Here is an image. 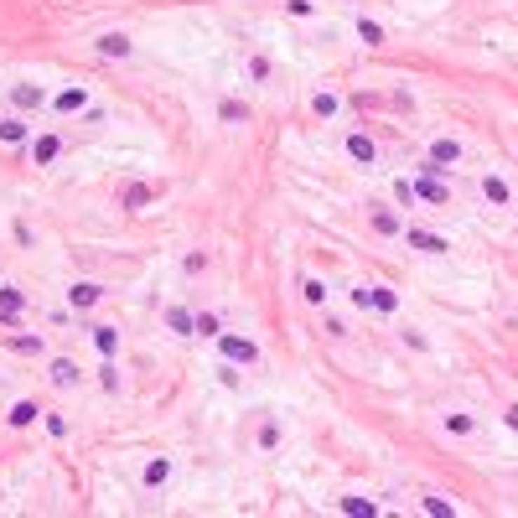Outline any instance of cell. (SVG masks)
<instances>
[{
  "label": "cell",
  "mask_w": 518,
  "mask_h": 518,
  "mask_svg": "<svg viewBox=\"0 0 518 518\" xmlns=\"http://www.w3.org/2000/svg\"><path fill=\"white\" fill-rule=\"evenodd\" d=\"M249 78H270V62H264V57H249Z\"/></svg>",
  "instance_id": "35"
},
{
  "label": "cell",
  "mask_w": 518,
  "mask_h": 518,
  "mask_svg": "<svg viewBox=\"0 0 518 518\" xmlns=\"http://www.w3.org/2000/svg\"><path fill=\"white\" fill-rule=\"evenodd\" d=\"M357 36H363V42H368V47H379V42H383V26H379V21H368V16H363V21H357Z\"/></svg>",
  "instance_id": "22"
},
{
  "label": "cell",
  "mask_w": 518,
  "mask_h": 518,
  "mask_svg": "<svg viewBox=\"0 0 518 518\" xmlns=\"http://www.w3.org/2000/svg\"><path fill=\"white\" fill-rule=\"evenodd\" d=\"M99 296H104V290H99L94 280H78V285L68 290V306H73V311H88V306H99Z\"/></svg>",
  "instance_id": "6"
},
{
  "label": "cell",
  "mask_w": 518,
  "mask_h": 518,
  "mask_svg": "<svg viewBox=\"0 0 518 518\" xmlns=\"http://www.w3.org/2000/svg\"><path fill=\"white\" fill-rule=\"evenodd\" d=\"M472 415H446V435H472Z\"/></svg>",
  "instance_id": "27"
},
{
  "label": "cell",
  "mask_w": 518,
  "mask_h": 518,
  "mask_svg": "<svg viewBox=\"0 0 518 518\" xmlns=\"http://www.w3.org/2000/svg\"><path fill=\"white\" fill-rule=\"evenodd\" d=\"M342 513H357V518H368V513H379V503H368V498H342Z\"/></svg>",
  "instance_id": "25"
},
{
  "label": "cell",
  "mask_w": 518,
  "mask_h": 518,
  "mask_svg": "<svg viewBox=\"0 0 518 518\" xmlns=\"http://www.w3.org/2000/svg\"><path fill=\"white\" fill-rule=\"evenodd\" d=\"M503 420H508V430L518 435V409H508V415H503Z\"/></svg>",
  "instance_id": "36"
},
{
  "label": "cell",
  "mask_w": 518,
  "mask_h": 518,
  "mask_svg": "<svg viewBox=\"0 0 518 518\" xmlns=\"http://www.w3.org/2000/svg\"><path fill=\"white\" fill-rule=\"evenodd\" d=\"M197 337H223V327H218L212 311H197Z\"/></svg>",
  "instance_id": "21"
},
{
  "label": "cell",
  "mask_w": 518,
  "mask_h": 518,
  "mask_svg": "<svg viewBox=\"0 0 518 518\" xmlns=\"http://www.w3.org/2000/svg\"><path fill=\"white\" fill-rule=\"evenodd\" d=\"M99 383H104L109 394H119V374H114V363H104V368H99Z\"/></svg>",
  "instance_id": "30"
},
{
  "label": "cell",
  "mask_w": 518,
  "mask_h": 518,
  "mask_svg": "<svg viewBox=\"0 0 518 518\" xmlns=\"http://www.w3.org/2000/svg\"><path fill=\"white\" fill-rule=\"evenodd\" d=\"M425 513H435V518H451V513H456V508H451L446 498H425Z\"/></svg>",
  "instance_id": "29"
},
{
  "label": "cell",
  "mask_w": 518,
  "mask_h": 518,
  "mask_svg": "<svg viewBox=\"0 0 518 518\" xmlns=\"http://www.w3.org/2000/svg\"><path fill=\"white\" fill-rule=\"evenodd\" d=\"M16 311H21V290L0 285V322H16Z\"/></svg>",
  "instance_id": "14"
},
{
  "label": "cell",
  "mask_w": 518,
  "mask_h": 518,
  "mask_svg": "<svg viewBox=\"0 0 518 518\" xmlns=\"http://www.w3.org/2000/svg\"><path fill=\"white\" fill-rule=\"evenodd\" d=\"M218 348H223V357H229V363H259V348H254L249 337H229V332H223Z\"/></svg>",
  "instance_id": "2"
},
{
  "label": "cell",
  "mask_w": 518,
  "mask_h": 518,
  "mask_svg": "<svg viewBox=\"0 0 518 518\" xmlns=\"http://www.w3.org/2000/svg\"><path fill=\"white\" fill-rule=\"evenodd\" d=\"M36 415H42V409H36L32 400H21V404H11V425H16V430H21V425H32Z\"/></svg>",
  "instance_id": "20"
},
{
  "label": "cell",
  "mask_w": 518,
  "mask_h": 518,
  "mask_svg": "<svg viewBox=\"0 0 518 518\" xmlns=\"http://www.w3.org/2000/svg\"><path fill=\"white\" fill-rule=\"evenodd\" d=\"M11 99H16V109H42V104H47V88H36V83H16V88H11Z\"/></svg>",
  "instance_id": "7"
},
{
  "label": "cell",
  "mask_w": 518,
  "mask_h": 518,
  "mask_svg": "<svg viewBox=\"0 0 518 518\" xmlns=\"http://www.w3.org/2000/svg\"><path fill=\"white\" fill-rule=\"evenodd\" d=\"M21 140H26V119H16V114L0 119V145H21Z\"/></svg>",
  "instance_id": "16"
},
{
  "label": "cell",
  "mask_w": 518,
  "mask_h": 518,
  "mask_svg": "<svg viewBox=\"0 0 518 518\" xmlns=\"http://www.w3.org/2000/svg\"><path fill=\"white\" fill-rule=\"evenodd\" d=\"M207 270V254H203V249H192V254H187V275H203Z\"/></svg>",
  "instance_id": "32"
},
{
  "label": "cell",
  "mask_w": 518,
  "mask_h": 518,
  "mask_svg": "<svg viewBox=\"0 0 518 518\" xmlns=\"http://www.w3.org/2000/svg\"><path fill=\"white\" fill-rule=\"evenodd\" d=\"M374 233H400V218H394L389 207H379L374 212Z\"/></svg>",
  "instance_id": "23"
},
{
  "label": "cell",
  "mask_w": 518,
  "mask_h": 518,
  "mask_svg": "<svg viewBox=\"0 0 518 518\" xmlns=\"http://www.w3.org/2000/svg\"><path fill=\"white\" fill-rule=\"evenodd\" d=\"M83 104H88V88L73 83V88H62V94L52 99V109H57V114H73V109H83Z\"/></svg>",
  "instance_id": "8"
},
{
  "label": "cell",
  "mask_w": 518,
  "mask_h": 518,
  "mask_svg": "<svg viewBox=\"0 0 518 518\" xmlns=\"http://www.w3.org/2000/svg\"><path fill=\"white\" fill-rule=\"evenodd\" d=\"M94 348H99L104 357H114V353H119V332H114V327H94Z\"/></svg>",
  "instance_id": "18"
},
{
  "label": "cell",
  "mask_w": 518,
  "mask_h": 518,
  "mask_svg": "<svg viewBox=\"0 0 518 518\" xmlns=\"http://www.w3.org/2000/svg\"><path fill=\"white\" fill-rule=\"evenodd\" d=\"M482 197H487V203H498V207H508V182H503V177H482Z\"/></svg>",
  "instance_id": "13"
},
{
  "label": "cell",
  "mask_w": 518,
  "mask_h": 518,
  "mask_svg": "<svg viewBox=\"0 0 518 518\" xmlns=\"http://www.w3.org/2000/svg\"><path fill=\"white\" fill-rule=\"evenodd\" d=\"M218 383H229V389L238 383V374H233V363H229V357H223V363H218Z\"/></svg>",
  "instance_id": "34"
},
{
  "label": "cell",
  "mask_w": 518,
  "mask_h": 518,
  "mask_svg": "<svg viewBox=\"0 0 518 518\" xmlns=\"http://www.w3.org/2000/svg\"><path fill=\"white\" fill-rule=\"evenodd\" d=\"M348 156H353V161H363V166H374V161H379V145H374V135L353 130V135H348Z\"/></svg>",
  "instance_id": "3"
},
{
  "label": "cell",
  "mask_w": 518,
  "mask_h": 518,
  "mask_svg": "<svg viewBox=\"0 0 518 518\" xmlns=\"http://www.w3.org/2000/svg\"><path fill=\"white\" fill-rule=\"evenodd\" d=\"M394 197H400V203L409 207V203H415V182H394Z\"/></svg>",
  "instance_id": "33"
},
{
  "label": "cell",
  "mask_w": 518,
  "mask_h": 518,
  "mask_svg": "<svg viewBox=\"0 0 518 518\" xmlns=\"http://www.w3.org/2000/svg\"><path fill=\"white\" fill-rule=\"evenodd\" d=\"M218 114H223V119H233V125H238V119H249V109H244L238 99H223V104H218Z\"/></svg>",
  "instance_id": "28"
},
{
  "label": "cell",
  "mask_w": 518,
  "mask_h": 518,
  "mask_svg": "<svg viewBox=\"0 0 518 518\" xmlns=\"http://www.w3.org/2000/svg\"><path fill=\"white\" fill-rule=\"evenodd\" d=\"M415 197L420 203H451V192L441 187V182H430V177H415Z\"/></svg>",
  "instance_id": "12"
},
{
  "label": "cell",
  "mask_w": 518,
  "mask_h": 518,
  "mask_svg": "<svg viewBox=\"0 0 518 518\" xmlns=\"http://www.w3.org/2000/svg\"><path fill=\"white\" fill-rule=\"evenodd\" d=\"M6 348L21 357H42V337H6Z\"/></svg>",
  "instance_id": "19"
},
{
  "label": "cell",
  "mask_w": 518,
  "mask_h": 518,
  "mask_svg": "<svg viewBox=\"0 0 518 518\" xmlns=\"http://www.w3.org/2000/svg\"><path fill=\"white\" fill-rule=\"evenodd\" d=\"M404 238H409V249H420V254H446V249H451L441 233H425V229H409Z\"/></svg>",
  "instance_id": "5"
},
{
  "label": "cell",
  "mask_w": 518,
  "mask_h": 518,
  "mask_svg": "<svg viewBox=\"0 0 518 518\" xmlns=\"http://www.w3.org/2000/svg\"><path fill=\"white\" fill-rule=\"evenodd\" d=\"M259 446H264V451L280 446V425H264V430H259Z\"/></svg>",
  "instance_id": "31"
},
{
  "label": "cell",
  "mask_w": 518,
  "mask_h": 518,
  "mask_svg": "<svg viewBox=\"0 0 518 518\" xmlns=\"http://www.w3.org/2000/svg\"><path fill=\"white\" fill-rule=\"evenodd\" d=\"M301 296H306V301H311V306H327V285H322V280H316V275H311V280H306V285H301Z\"/></svg>",
  "instance_id": "24"
},
{
  "label": "cell",
  "mask_w": 518,
  "mask_h": 518,
  "mask_svg": "<svg viewBox=\"0 0 518 518\" xmlns=\"http://www.w3.org/2000/svg\"><path fill=\"white\" fill-rule=\"evenodd\" d=\"M311 109L322 114V119H332V114L342 109V104H337V94H316V99H311Z\"/></svg>",
  "instance_id": "26"
},
{
  "label": "cell",
  "mask_w": 518,
  "mask_h": 518,
  "mask_svg": "<svg viewBox=\"0 0 518 518\" xmlns=\"http://www.w3.org/2000/svg\"><path fill=\"white\" fill-rule=\"evenodd\" d=\"M94 47H99V57H109V62H114V57H130V52H135V47H130V36H125V32H104Z\"/></svg>",
  "instance_id": "4"
},
{
  "label": "cell",
  "mask_w": 518,
  "mask_h": 518,
  "mask_svg": "<svg viewBox=\"0 0 518 518\" xmlns=\"http://www.w3.org/2000/svg\"><path fill=\"white\" fill-rule=\"evenodd\" d=\"M78 379H83V374H78V363H68V357H52V383H57V389H73Z\"/></svg>",
  "instance_id": "11"
},
{
  "label": "cell",
  "mask_w": 518,
  "mask_h": 518,
  "mask_svg": "<svg viewBox=\"0 0 518 518\" xmlns=\"http://www.w3.org/2000/svg\"><path fill=\"white\" fill-rule=\"evenodd\" d=\"M353 301H357L363 311H383V316L400 311V296H394L389 285H357V290H353Z\"/></svg>",
  "instance_id": "1"
},
{
  "label": "cell",
  "mask_w": 518,
  "mask_h": 518,
  "mask_svg": "<svg viewBox=\"0 0 518 518\" xmlns=\"http://www.w3.org/2000/svg\"><path fill=\"white\" fill-rule=\"evenodd\" d=\"M166 477H171V456H151V461H145V472H140V482L145 487H161Z\"/></svg>",
  "instance_id": "10"
},
{
  "label": "cell",
  "mask_w": 518,
  "mask_h": 518,
  "mask_svg": "<svg viewBox=\"0 0 518 518\" xmlns=\"http://www.w3.org/2000/svg\"><path fill=\"white\" fill-rule=\"evenodd\" d=\"M166 327L171 332H197V316L187 306H166Z\"/></svg>",
  "instance_id": "15"
},
{
  "label": "cell",
  "mask_w": 518,
  "mask_h": 518,
  "mask_svg": "<svg viewBox=\"0 0 518 518\" xmlns=\"http://www.w3.org/2000/svg\"><path fill=\"white\" fill-rule=\"evenodd\" d=\"M57 151H62V140H57V135H36V140H32V161H36V166L57 161Z\"/></svg>",
  "instance_id": "9"
},
{
  "label": "cell",
  "mask_w": 518,
  "mask_h": 518,
  "mask_svg": "<svg viewBox=\"0 0 518 518\" xmlns=\"http://www.w3.org/2000/svg\"><path fill=\"white\" fill-rule=\"evenodd\" d=\"M151 197H156V187H145V182H135V187H125V192H119V203H125V207H145Z\"/></svg>",
  "instance_id": "17"
}]
</instances>
